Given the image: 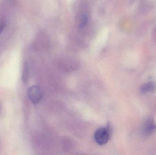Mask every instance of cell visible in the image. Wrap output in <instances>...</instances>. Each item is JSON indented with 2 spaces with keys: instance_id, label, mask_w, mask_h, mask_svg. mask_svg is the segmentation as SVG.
<instances>
[{
  "instance_id": "1",
  "label": "cell",
  "mask_w": 156,
  "mask_h": 155,
  "mask_svg": "<svg viewBox=\"0 0 156 155\" xmlns=\"http://www.w3.org/2000/svg\"><path fill=\"white\" fill-rule=\"evenodd\" d=\"M110 137L111 132L110 129L107 127H100L94 133V140L100 145H104L107 143Z\"/></svg>"
},
{
  "instance_id": "2",
  "label": "cell",
  "mask_w": 156,
  "mask_h": 155,
  "mask_svg": "<svg viewBox=\"0 0 156 155\" xmlns=\"http://www.w3.org/2000/svg\"><path fill=\"white\" fill-rule=\"evenodd\" d=\"M156 129V124L154 118L147 117L142 126V133L144 136H150Z\"/></svg>"
},
{
  "instance_id": "3",
  "label": "cell",
  "mask_w": 156,
  "mask_h": 155,
  "mask_svg": "<svg viewBox=\"0 0 156 155\" xmlns=\"http://www.w3.org/2000/svg\"><path fill=\"white\" fill-rule=\"evenodd\" d=\"M28 96L33 103H39L42 97V92L40 88L37 86H31L28 90Z\"/></svg>"
},
{
  "instance_id": "4",
  "label": "cell",
  "mask_w": 156,
  "mask_h": 155,
  "mask_svg": "<svg viewBox=\"0 0 156 155\" xmlns=\"http://www.w3.org/2000/svg\"><path fill=\"white\" fill-rule=\"evenodd\" d=\"M156 88V85L154 82H150L146 83L141 86V92L143 93H147L153 92Z\"/></svg>"
},
{
  "instance_id": "5",
  "label": "cell",
  "mask_w": 156,
  "mask_h": 155,
  "mask_svg": "<svg viewBox=\"0 0 156 155\" xmlns=\"http://www.w3.org/2000/svg\"><path fill=\"white\" fill-rule=\"evenodd\" d=\"M28 74H29V68L27 62L24 63L23 68V74H22V81L23 83H26L28 80Z\"/></svg>"
},
{
  "instance_id": "6",
  "label": "cell",
  "mask_w": 156,
  "mask_h": 155,
  "mask_svg": "<svg viewBox=\"0 0 156 155\" xmlns=\"http://www.w3.org/2000/svg\"><path fill=\"white\" fill-rule=\"evenodd\" d=\"M88 22V16L85 15H82L80 21V24H79V26H80V28H83L85 27L87 25Z\"/></svg>"
},
{
  "instance_id": "7",
  "label": "cell",
  "mask_w": 156,
  "mask_h": 155,
  "mask_svg": "<svg viewBox=\"0 0 156 155\" xmlns=\"http://www.w3.org/2000/svg\"><path fill=\"white\" fill-rule=\"evenodd\" d=\"M6 25V23L4 21H1L0 22V35L2 34V32L3 31Z\"/></svg>"
},
{
  "instance_id": "8",
  "label": "cell",
  "mask_w": 156,
  "mask_h": 155,
  "mask_svg": "<svg viewBox=\"0 0 156 155\" xmlns=\"http://www.w3.org/2000/svg\"><path fill=\"white\" fill-rule=\"evenodd\" d=\"M2 103H1V102H0V112H1V109H2Z\"/></svg>"
}]
</instances>
